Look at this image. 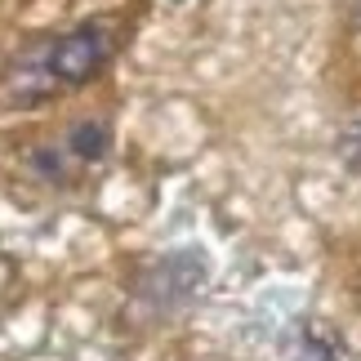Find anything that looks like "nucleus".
I'll return each instance as SVG.
<instances>
[{
	"label": "nucleus",
	"instance_id": "4",
	"mask_svg": "<svg viewBox=\"0 0 361 361\" xmlns=\"http://www.w3.org/2000/svg\"><path fill=\"white\" fill-rule=\"evenodd\" d=\"M32 170L45 178V183H67L72 170H76V161H72V152H67L63 138H59V143H45V147L32 152Z\"/></svg>",
	"mask_w": 361,
	"mask_h": 361
},
{
	"label": "nucleus",
	"instance_id": "1",
	"mask_svg": "<svg viewBox=\"0 0 361 361\" xmlns=\"http://www.w3.org/2000/svg\"><path fill=\"white\" fill-rule=\"evenodd\" d=\"M116 54V32L107 23H76L59 36H45L18 54L9 67V99L18 103H40L59 90H80L112 63Z\"/></svg>",
	"mask_w": 361,
	"mask_h": 361
},
{
	"label": "nucleus",
	"instance_id": "5",
	"mask_svg": "<svg viewBox=\"0 0 361 361\" xmlns=\"http://www.w3.org/2000/svg\"><path fill=\"white\" fill-rule=\"evenodd\" d=\"M339 157H343V165H348V170L361 174V116L348 121V130L339 134Z\"/></svg>",
	"mask_w": 361,
	"mask_h": 361
},
{
	"label": "nucleus",
	"instance_id": "2",
	"mask_svg": "<svg viewBox=\"0 0 361 361\" xmlns=\"http://www.w3.org/2000/svg\"><path fill=\"white\" fill-rule=\"evenodd\" d=\"M205 281H210V259H205V250L201 245H174L143 268L134 295L152 317H170V312H183L188 303H197Z\"/></svg>",
	"mask_w": 361,
	"mask_h": 361
},
{
	"label": "nucleus",
	"instance_id": "3",
	"mask_svg": "<svg viewBox=\"0 0 361 361\" xmlns=\"http://www.w3.org/2000/svg\"><path fill=\"white\" fill-rule=\"evenodd\" d=\"M63 147L72 152L76 165H99L107 152H112V125H107L103 116H85V121H76L72 130L63 134Z\"/></svg>",
	"mask_w": 361,
	"mask_h": 361
},
{
	"label": "nucleus",
	"instance_id": "6",
	"mask_svg": "<svg viewBox=\"0 0 361 361\" xmlns=\"http://www.w3.org/2000/svg\"><path fill=\"white\" fill-rule=\"evenodd\" d=\"M348 18H353V27L361 32V0H348Z\"/></svg>",
	"mask_w": 361,
	"mask_h": 361
}]
</instances>
